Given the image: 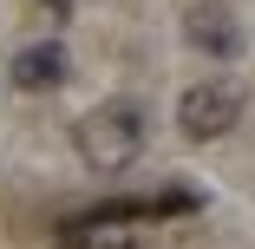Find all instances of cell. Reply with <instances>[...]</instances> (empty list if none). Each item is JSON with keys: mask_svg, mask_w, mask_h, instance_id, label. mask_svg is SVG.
<instances>
[{"mask_svg": "<svg viewBox=\"0 0 255 249\" xmlns=\"http://www.w3.org/2000/svg\"><path fill=\"white\" fill-rule=\"evenodd\" d=\"M46 7H53V13H66V7H72V0H46Z\"/></svg>", "mask_w": 255, "mask_h": 249, "instance_id": "cell-6", "label": "cell"}, {"mask_svg": "<svg viewBox=\"0 0 255 249\" xmlns=\"http://www.w3.org/2000/svg\"><path fill=\"white\" fill-rule=\"evenodd\" d=\"M183 33L203 46V53H216V59H229V53H242V33H236V20L229 13H216V7H203V13H190L183 20Z\"/></svg>", "mask_w": 255, "mask_h": 249, "instance_id": "cell-5", "label": "cell"}, {"mask_svg": "<svg viewBox=\"0 0 255 249\" xmlns=\"http://www.w3.org/2000/svg\"><path fill=\"white\" fill-rule=\"evenodd\" d=\"M79 151H85L92 171H131L137 151H144V112L125 105V98L85 112V118H79Z\"/></svg>", "mask_w": 255, "mask_h": 249, "instance_id": "cell-1", "label": "cell"}, {"mask_svg": "<svg viewBox=\"0 0 255 249\" xmlns=\"http://www.w3.org/2000/svg\"><path fill=\"white\" fill-rule=\"evenodd\" d=\"M66 249H137V243H131V210H105V217H85V223L66 236Z\"/></svg>", "mask_w": 255, "mask_h": 249, "instance_id": "cell-4", "label": "cell"}, {"mask_svg": "<svg viewBox=\"0 0 255 249\" xmlns=\"http://www.w3.org/2000/svg\"><path fill=\"white\" fill-rule=\"evenodd\" d=\"M236 118H242V98H236V85H223V79H203V85H190V92L177 98V125H183V138H196V144L236 131Z\"/></svg>", "mask_w": 255, "mask_h": 249, "instance_id": "cell-2", "label": "cell"}, {"mask_svg": "<svg viewBox=\"0 0 255 249\" xmlns=\"http://www.w3.org/2000/svg\"><path fill=\"white\" fill-rule=\"evenodd\" d=\"M66 79V46H20V59H13V85L20 92H53Z\"/></svg>", "mask_w": 255, "mask_h": 249, "instance_id": "cell-3", "label": "cell"}]
</instances>
